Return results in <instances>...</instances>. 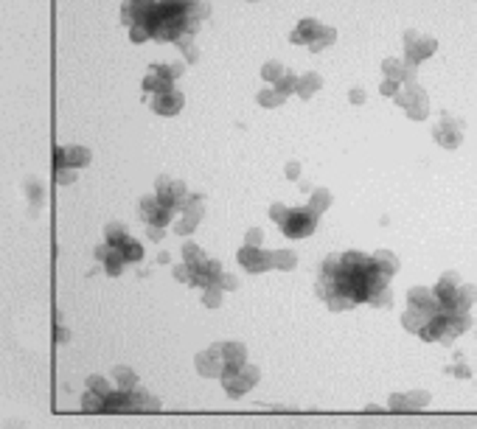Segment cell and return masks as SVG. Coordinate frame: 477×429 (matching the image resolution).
I'll return each instance as SVG.
<instances>
[{"label": "cell", "mask_w": 477, "mask_h": 429, "mask_svg": "<svg viewBox=\"0 0 477 429\" xmlns=\"http://www.w3.org/2000/svg\"><path fill=\"white\" fill-rule=\"evenodd\" d=\"M399 261L393 252L379 250L373 255L349 250L342 255H331L323 264L318 295L334 312L354 309L357 303H371L373 295L390 283L396 275Z\"/></svg>", "instance_id": "obj_1"}, {"label": "cell", "mask_w": 477, "mask_h": 429, "mask_svg": "<svg viewBox=\"0 0 477 429\" xmlns=\"http://www.w3.org/2000/svg\"><path fill=\"white\" fill-rule=\"evenodd\" d=\"M205 17H208V3H202V0H152L144 20L129 28V39L175 42L180 51L188 54V59H197L191 37L199 31V23Z\"/></svg>", "instance_id": "obj_2"}, {"label": "cell", "mask_w": 477, "mask_h": 429, "mask_svg": "<svg viewBox=\"0 0 477 429\" xmlns=\"http://www.w3.org/2000/svg\"><path fill=\"white\" fill-rule=\"evenodd\" d=\"M270 217H273V219L281 225L284 236H289V239H306V236H312V233H315L318 219H320V213H315L312 208H300V210H295V208L273 205Z\"/></svg>", "instance_id": "obj_3"}, {"label": "cell", "mask_w": 477, "mask_h": 429, "mask_svg": "<svg viewBox=\"0 0 477 429\" xmlns=\"http://www.w3.org/2000/svg\"><path fill=\"white\" fill-rule=\"evenodd\" d=\"M337 39V31L306 17V20H300L298 28L289 34V42H295V46H306L309 51H323L326 46H331V42Z\"/></svg>", "instance_id": "obj_4"}, {"label": "cell", "mask_w": 477, "mask_h": 429, "mask_svg": "<svg viewBox=\"0 0 477 429\" xmlns=\"http://www.w3.org/2000/svg\"><path fill=\"white\" fill-rule=\"evenodd\" d=\"M393 99H396L399 107L407 110V118H413V121H424L427 112H429V99H427L424 88H421V84H418L416 79L405 81V90L399 88V93H396Z\"/></svg>", "instance_id": "obj_5"}, {"label": "cell", "mask_w": 477, "mask_h": 429, "mask_svg": "<svg viewBox=\"0 0 477 429\" xmlns=\"http://www.w3.org/2000/svg\"><path fill=\"white\" fill-rule=\"evenodd\" d=\"M436 51H438V42L432 37H424V34H418L413 28L405 31V65L407 68L416 70L421 62H427Z\"/></svg>", "instance_id": "obj_6"}, {"label": "cell", "mask_w": 477, "mask_h": 429, "mask_svg": "<svg viewBox=\"0 0 477 429\" xmlns=\"http://www.w3.org/2000/svg\"><path fill=\"white\" fill-rule=\"evenodd\" d=\"M222 384H225V390H228V396L231 399H239V396H244L253 384L258 381V370L250 365V362H244V365H239V368H233V370H225L222 376Z\"/></svg>", "instance_id": "obj_7"}, {"label": "cell", "mask_w": 477, "mask_h": 429, "mask_svg": "<svg viewBox=\"0 0 477 429\" xmlns=\"http://www.w3.org/2000/svg\"><path fill=\"white\" fill-rule=\"evenodd\" d=\"M107 244L118 250V255L129 264V261H141L144 259V247L126 233L124 225H107Z\"/></svg>", "instance_id": "obj_8"}, {"label": "cell", "mask_w": 477, "mask_h": 429, "mask_svg": "<svg viewBox=\"0 0 477 429\" xmlns=\"http://www.w3.org/2000/svg\"><path fill=\"white\" fill-rule=\"evenodd\" d=\"M463 132H466V123L455 115H441V121L432 126V138L444 149H458L463 143Z\"/></svg>", "instance_id": "obj_9"}, {"label": "cell", "mask_w": 477, "mask_h": 429, "mask_svg": "<svg viewBox=\"0 0 477 429\" xmlns=\"http://www.w3.org/2000/svg\"><path fill=\"white\" fill-rule=\"evenodd\" d=\"M183 76V65L177 62V65H152V73L144 79V90L149 93V90H155V93H160V90H171V84H175V79H180Z\"/></svg>", "instance_id": "obj_10"}, {"label": "cell", "mask_w": 477, "mask_h": 429, "mask_svg": "<svg viewBox=\"0 0 477 429\" xmlns=\"http://www.w3.org/2000/svg\"><path fill=\"white\" fill-rule=\"evenodd\" d=\"M141 217H144V222H146L149 228L163 230V228L168 225V219L175 217V210H171L166 202H160L157 197H146V199L141 202Z\"/></svg>", "instance_id": "obj_11"}, {"label": "cell", "mask_w": 477, "mask_h": 429, "mask_svg": "<svg viewBox=\"0 0 477 429\" xmlns=\"http://www.w3.org/2000/svg\"><path fill=\"white\" fill-rule=\"evenodd\" d=\"M239 264L250 272H264V270H273V252H264L258 250L255 244H244L239 250Z\"/></svg>", "instance_id": "obj_12"}, {"label": "cell", "mask_w": 477, "mask_h": 429, "mask_svg": "<svg viewBox=\"0 0 477 429\" xmlns=\"http://www.w3.org/2000/svg\"><path fill=\"white\" fill-rule=\"evenodd\" d=\"M429 404V393L427 390H413V393H393L390 396V410L393 412H416L421 407Z\"/></svg>", "instance_id": "obj_13"}, {"label": "cell", "mask_w": 477, "mask_h": 429, "mask_svg": "<svg viewBox=\"0 0 477 429\" xmlns=\"http://www.w3.org/2000/svg\"><path fill=\"white\" fill-rule=\"evenodd\" d=\"M225 370V357H222V346H213L205 354L197 357V373L202 376H222Z\"/></svg>", "instance_id": "obj_14"}, {"label": "cell", "mask_w": 477, "mask_h": 429, "mask_svg": "<svg viewBox=\"0 0 477 429\" xmlns=\"http://www.w3.org/2000/svg\"><path fill=\"white\" fill-rule=\"evenodd\" d=\"M90 163V149L84 146H59L57 149V168H79Z\"/></svg>", "instance_id": "obj_15"}, {"label": "cell", "mask_w": 477, "mask_h": 429, "mask_svg": "<svg viewBox=\"0 0 477 429\" xmlns=\"http://www.w3.org/2000/svg\"><path fill=\"white\" fill-rule=\"evenodd\" d=\"M183 93H177V90H160V93H155V101H152V110L155 112H160V115H175V112H180L183 110Z\"/></svg>", "instance_id": "obj_16"}, {"label": "cell", "mask_w": 477, "mask_h": 429, "mask_svg": "<svg viewBox=\"0 0 477 429\" xmlns=\"http://www.w3.org/2000/svg\"><path fill=\"white\" fill-rule=\"evenodd\" d=\"M407 306H413V309H427V312H438L436 295H432V289H424V286H413V289L407 292Z\"/></svg>", "instance_id": "obj_17"}, {"label": "cell", "mask_w": 477, "mask_h": 429, "mask_svg": "<svg viewBox=\"0 0 477 429\" xmlns=\"http://www.w3.org/2000/svg\"><path fill=\"white\" fill-rule=\"evenodd\" d=\"M382 73H384V79H393V81H402V84L413 79V68H407L402 59H393V57L382 62Z\"/></svg>", "instance_id": "obj_18"}, {"label": "cell", "mask_w": 477, "mask_h": 429, "mask_svg": "<svg viewBox=\"0 0 477 429\" xmlns=\"http://www.w3.org/2000/svg\"><path fill=\"white\" fill-rule=\"evenodd\" d=\"M320 88H323V79H320L318 73H303V76L295 79V93H298L300 99H312Z\"/></svg>", "instance_id": "obj_19"}, {"label": "cell", "mask_w": 477, "mask_h": 429, "mask_svg": "<svg viewBox=\"0 0 477 429\" xmlns=\"http://www.w3.org/2000/svg\"><path fill=\"white\" fill-rule=\"evenodd\" d=\"M432 315H436V312H427V309H407L405 315H402V326L410 331V334H418L424 326H427V320L432 317Z\"/></svg>", "instance_id": "obj_20"}, {"label": "cell", "mask_w": 477, "mask_h": 429, "mask_svg": "<svg viewBox=\"0 0 477 429\" xmlns=\"http://www.w3.org/2000/svg\"><path fill=\"white\" fill-rule=\"evenodd\" d=\"M284 101H286V93L278 90L275 84H273V88H267V90L258 93V104H262V107H281Z\"/></svg>", "instance_id": "obj_21"}, {"label": "cell", "mask_w": 477, "mask_h": 429, "mask_svg": "<svg viewBox=\"0 0 477 429\" xmlns=\"http://www.w3.org/2000/svg\"><path fill=\"white\" fill-rule=\"evenodd\" d=\"M295 264H298L295 252H289V250H278V252H273V267H278V270H292Z\"/></svg>", "instance_id": "obj_22"}, {"label": "cell", "mask_w": 477, "mask_h": 429, "mask_svg": "<svg viewBox=\"0 0 477 429\" xmlns=\"http://www.w3.org/2000/svg\"><path fill=\"white\" fill-rule=\"evenodd\" d=\"M331 205V194L326 191V188H318L315 194H312V202H309V208L315 210V213H323L326 208Z\"/></svg>", "instance_id": "obj_23"}, {"label": "cell", "mask_w": 477, "mask_h": 429, "mask_svg": "<svg viewBox=\"0 0 477 429\" xmlns=\"http://www.w3.org/2000/svg\"><path fill=\"white\" fill-rule=\"evenodd\" d=\"M284 70H286V68H284L281 62H267V65L262 68V76H264L267 81H273V84H275V81L284 76Z\"/></svg>", "instance_id": "obj_24"}, {"label": "cell", "mask_w": 477, "mask_h": 429, "mask_svg": "<svg viewBox=\"0 0 477 429\" xmlns=\"http://www.w3.org/2000/svg\"><path fill=\"white\" fill-rule=\"evenodd\" d=\"M447 373H452V376H458V379H469L471 376V370H469V365H466V357H455V368H447Z\"/></svg>", "instance_id": "obj_25"}, {"label": "cell", "mask_w": 477, "mask_h": 429, "mask_svg": "<svg viewBox=\"0 0 477 429\" xmlns=\"http://www.w3.org/2000/svg\"><path fill=\"white\" fill-rule=\"evenodd\" d=\"M399 88H402V81H393V79H384V81L379 84V93H382V96H387V99H393V96L399 93Z\"/></svg>", "instance_id": "obj_26"}, {"label": "cell", "mask_w": 477, "mask_h": 429, "mask_svg": "<svg viewBox=\"0 0 477 429\" xmlns=\"http://www.w3.org/2000/svg\"><path fill=\"white\" fill-rule=\"evenodd\" d=\"M262 241V230H250L247 233V244H258Z\"/></svg>", "instance_id": "obj_27"}, {"label": "cell", "mask_w": 477, "mask_h": 429, "mask_svg": "<svg viewBox=\"0 0 477 429\" xmlns=\"http://www.w3.org/2000/svg\"><path fill=\"white\" fill-rule=\"evenodd\" d=\"M298 174H300V166L298 163H289L286 166V177H298Z\"/></svg>", "instance_id": "obj_28"}, {"label": "cell", "mask_w": 477, "mask_h": 429, "mask_svg": "<svg viewBox=\"0 0 477 429\" xmlns=\"http://www.w3.org/2000/svg\"><path fill=\"white\" fill-rule=\"evenodd\" d=\"M351 101L354 104H362L365 101V90H351Z\"/></svg>", "instance_id": "obj_29"}, {"label": "cell", "mask_w": 477, "mask_h": 429, "mask_svg": "<svg viewBox=\"0 0 477 429\" xmlns=\"http://www.w3.org/2000/svg\"><path fill=\"white\" fill-rule=\"evenodd\" d=\"M365 410H368V412H384V410H382V407H376V404H368Z\"/></svg>", "instance_id": "obj_30"}]
</instances>
